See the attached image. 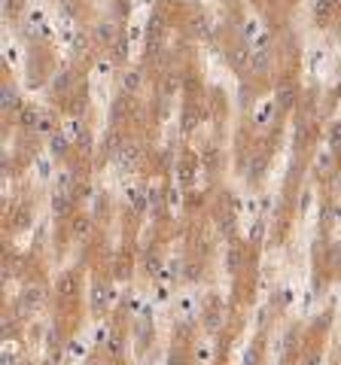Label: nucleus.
<instances>
[{
  "label": "nucleus",
  "instance_id": "nucleus-1",
  "mask_svg": "<svg viewBox=\"0 0 341 365\" xmlns=\"http://www.w3.org/2000/svg\"><path fill=\"white\" fill-rule=\"evenodd\" d=\"M308 365H317V356H311V359H308Z\"/></svg>",
  "mask_w": 341,
  "mask_h": 365
}]
</instances>
